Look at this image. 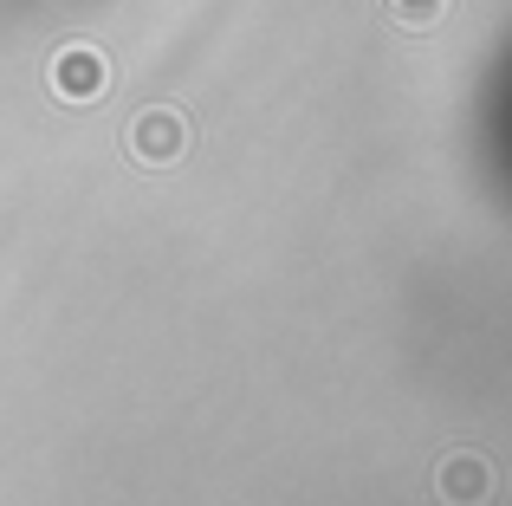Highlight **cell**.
I'll use <instances>...</instances> for the list:
<instances>
[{
    "instance_id": "1",
    "label": "cell",
    "mask_w": 512,
    "mask_h": 506,
    "mask_svg": "<svg viewBox=\"0 0 512 506\" xmlns=\"http://www.w3.org/2000/svg\"><path fill=\"white\" fill-rule=\"evenodd\" d=\"M188 143H195V130H188V117L169 111V104H150V111H137V117H130V130H124V150L137 156V169H156V176L182 163Z\"/></svg>"
},
{
    "instance_id": "2",
    "label": "cell",
    "mask_w": 512,
    "mask_h": 506,
    "mask_svg": "<svg viewBox=\"0 0 512 506\" xmlns=\"http://www.w3.org/2000/svg\"><path fill=\"white\" fill-rule=\"evenodd\" d=\"M46 85H52V98L59 104H98L104 91H111V59H104L98 46H59L52 52V65H46Z\"/></svg>"
},
{
    "instance_id": "3",
    "label": "cell",
    "mask_w": 512,
    "mask_h": 506,
    "mask_svg": "<svg viewBox=\"0 0 512 506\" xmlns=\"http://www.w3.org/2000/svg\"><path fill=\"white\" fill-rule=\"evenodd\" d=\"M435 487H441V500H487L493 494V461L487 455H454V461H441Z\"/></svg>"
},
{
    "instance_id": "4",
    "label": "cell",
    "mask_w": 512,
    "mask_h": 506,
    "mask_svg": "<svg viewBox=\"0 0 512 506\" xmlns=\"http://www.w3.org/2000/svg\"><path fill=\"white\" fill-rule=\"evenodd\" d=\"M389 13H396L402 26H415V33H422V26H435L441 13H448V0H389Z\"/></svg>"
}]
</instances>
